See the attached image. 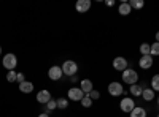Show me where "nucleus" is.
I'll list each match as a JSON object with an SVG mask.
<instances>
[{
	"label": "nucleus",
	"instance_id": "ddd939ff",
	"mask_svg": "<svg viewBox=\"0 0 159 117\" xmlns=\"http://www.w3.org/2000/svg\"><path fill=\"white\" fill-rule=\"evenodd\" d=\"M19 90H21L22 94H30L32 90H34V84L30 81H24V82L19 84Z\"/></svg>",
	"mask_w": 159,
	"mask_h": 117
},
{
	"label": "nucleus",
	"instance_id": "4468645a",
	"mask_svg": "<svg viewBox=\"0 0 159 117\" xmlns=\"http://www.w3.org/2000/svg\"><path fill=\"white\" fill-rule=\"evenodd\" d=\"M130 11H132V8H130V5L126 3V2H123L121 5H119V8H118V13H119L121 16H127V15H130Z\"/></svg>",
	"mask_w": 159,
	"mask_h": 117
},
{
	"label": "nucleus",
	"instance_id": "bb28decb",
	"mask_svg": "<svg viewBox=\"0 0 159 117\" xmlns=\"http://www.w3.org/2000/svg\"><path fill=\"white\" fill-rule=\"evenodd\" d=\"M16 81H18L19 84L25 81V79H24V74H22V73H18V76H16Z\"/></svg>",
	"mask_w": 159,
	"mask_h": 117
},
{
	"label": "nucleus",
	"instance_id": "c756f323",
	"mask_svg": "<svg viewBox=\"0 0 159 117\" xmlns=\"http://www.w3.org/2000/svg\"><path fill=\"white\" fill-rule=\"evenodd\" d=\"M156 43H159V32L156 33Z\"/></svg>",
	"mask_w": 159,
	"mask_h": 117
},
{
	"label": "nucleus",
	"instance_id": "cd10ccee",
	"mask_svg": "<svg viewBox=\"0 0 159 117\" xmlns=\"http://www.w3.org/2000/svg\"><path fill=\"white\" fill-rule=\"evenodd\" d=\"M115 5V0H107V6H113Z\"/></svg>",
	"mask_w": 159,
	"mask_h": 117
},
{
	"label": "nucleus",
	"instance_id": "39448f33",
	"mask_svg": "<svg viewBox=\"0 0 159 117\" xmlns=\"http://www.w3.org/2000/svg\"><path fill=\"white\" fill-rule=\"evenodd\" d=\"M119 108H121V111H124V112H132V109L135 108V101L132 100V98H129V97H126V98H123L121 101H119Z\"/></svg>",
	"mask_w": 159,
	"mask_h": 117
},
{
	"label": "nucleus",
	"instance_id": "f257e3e1",
	"mask_svg": "<svg viewBox=\"0 0 159 117\" xmlns=\"http://www.w3.org/2000/svg\"><path fill=\"white\" fill-rule=\"evenodd\" d=\"M123 81H124L126 84H129V86L137 84V81H139V74H137V71H135V70H132V68H126V70L123 71Z\"/></svg>",
	"mask_w": 159,
	"mask_h": 117
},
{
	"label": "nucleus",
	"instance_id": "c85d7f7f",
	"mask_svg": "<svg viewBox=\"0 0 159 117\" xmlns=\"http://www.w3.org/2000/svg\"><path fill=\"white\" fill-rule=\"evenodd\" d=\"M38 117H49V114H48V112H42Z\"/></svg>",
	"mask_w": 159,
	"mask_h": 117
},
{
	"label": "nucleus",
	"instance_id": "f3484780",
	"mask_svg": "<svg viewBox=\"0 0 159 117\" xmlns=\"http://www.w3.org/2000/svg\"><path fill=\"white\" fill-rule=\"evenodd\" d=\"M142 92H143V87H142V86H139V84L130 86V95H134V97H142Z\"/></svg>",
	"mask_w": 159,
	"mask_h": 117
},
{
	"label": "nucleus",
	"instance_id": "473e14b6",
	"mask_svg": "<svg viewBox=\"0 0 159 117\" xmlns=\"http://www.w3.org/2000/svg\"><path fill=\"white\" fill-rule=\"evenodd\" d=\"M157 117H159V114H157Z\"/></svg>",
	"mask_w": 159,
	"mask_h": 117
},
{
	"label": "nucleus",
	"instance_id": "dca6fc26",
	"mask_svg": "<svg viewBox=\"0 0 159 117\" xmlns=\"http://www.w3.org/2000/svg\"><path fill=\"white\" fill-rule=\"evenodd\" d=\"M130 117H147V111H145L142 106H135L130 112Z\"/></svg>",
	"mask_w": 159,
	"mask_h": 117
},
{
	"label": "nucleus",
	"instance_id": "5701e85b",
	"mask_svg": "<svg viewBox=\"0 0 159 117\" xmlns=\"http://www.w3.org/2000/svg\"><path fill=\"white\" fill-rule=\"evenodd\" d=\"M140 52H142V56H150V44L142 43L140 44Z\"/></svg>",
	"mask_w": 159,
	"mask_h": 117
},
{
	"label": "nucleus",
	"instance_id": "6ab92c4d",
	"mask_svg": "<svg viewBox=\"0 0 159 117\" xmlns=\"http://www.w3.org/2000/svg\"><path fill=\"white\" fill-rule=\"evenodd\" d=\"M150 56L151 57H156V56H159V43H153V44H150Z\"/></svg>",
	"mask_w": 159,
	"mask_h": 117
},
{
	"label": "nucleus",
	"instance_id": "f03ea898",
	"mask_svg": "<svg viewBox=\"0 0 159 117\" xmlns=\"http://www.w3.org/2000/svg\"><path fill=\"white\" fill-rule=\"evenodd\" d=\"M62 73L64 74H67V76H75L78 73V63L73 62V60H65L62 63Z\"/></svg>",
	"mask_w": 159,
	"mask_h": 117
},
{
	"label": "nucleus",
	"instance_id": "7ed1b4c3",
	"mask_svg": "<svg viewBox=\"0 0 159 117\" xmlns=\"http://www.w3.org/2000/svg\"><path fill=\"white\" fill-rule=\"evenodd\" d=\"M2 63H3V67H5L8 71H11V70H15V68H16V65H18V57H16L15 54L8 52V54L3 56Z\"/></svg>",
	"mask_w": 159,
	"mask_h": 117
},
{
	"label": "nucleus",
	"instance_id": "4be33fe9",
	"mask_svg": "<svg viewBox=\"0 0 159 117\" xmlns=\"http://www.w3.org/2000/svg\"><path fill=\"white\" fill-rule=\"evenodd\" d=\"M56 108H57V101L51 98V100L46 103V112H49V111H54Z\"/></svg>",
	"mask_w": 159,
	"mask_h": 117
},
{
	"label": "nucleus",
	"instance_id": "7c9ffc66",
	"mask_svg": "<svg viewBox=\"0 0 159 117\" xmlns=\"http://www.w3.org/2000/svg\"><path fill=\"white\" fill-rule=\"evenodd\" d=\"M0 56H2V46H0Z\"/></svg>",
	"mask_w": 159,
	"mask_h": 117
},
{
	"label": "nucleus",
	"instance_id": "a211bd4d",
	"mask_svg": "<svg viewBox=\"0 0 159 117\" xmlns=\"http://www.w3.org/2000/svg\"><path fill=\"white\" fill-rule=\"evenodd\" d=\"M129 5H130V8H134V10H142L145 6V2L143 0H130Z\"/></svg>",
	"mask_w": 159,
	"mask_h": 117
},
{
	"label": "nucleus",
	"instance_id": "f8f14e48",
	"mask_svg": "<svg viewBox=\"0 0 159 117\" xmlns=\"http://www.w3.org/2000/svg\"><path fill=\"white\" fill-rule=\"evenodd\" d=\"M91 0H78L76 2V5H75V8H76V11L78 13H86L89 8H91Z\"/></svg>",
	"mask_w": 159,
	"mask_h": 117
},
{
	"label": "nucleus",
	"instance_id": "423d86ee",
	"mask_svg": "<svg viewBox=\"0 0 159 117\" xmlns=\"http://www.w3.org/2000/svg\"><path fill=\"white\" fill-rule=\"evenodd\" d=\"M108 94H110L111 97H121V95L124 94V89H123V86L119 84V82H110V86H108Z\"/></svg>",
	"mask_w": 159,
	"mask_h": 117
},
{
	"label": "nucleus",
	"instance_id": "2f4dec72",
	"mask_svg": "<svg viewBox=\"0 0 159 117\" xmlns=\"http://www.w3.org/2000/svg\"><path fill=\"white\" fill-rule=\"evenodd\" d=\"M157 105H159V97H157Z\"/></svg>",
	"mask_w": 159,
	"mask_h": 117
},
{
	"label": "nucleus",
	"instance_id": "412c9836",
	"mask_svg": "<svg viewBox=\"0 0 159 117\" xmlns=\"http://www.w3.org/2000/svg\"><path fill=\"white\" fill-rule=\"evenodd\" d=\"M56 101H57V108L59 109H67V106H69L67 98H57Z\"/></svg>",
	"mask_w": 159,
	"mask_h": 117
},
{
	"label": "nucleus",
	"instance_id": "aec40b11",
	"mask_svg": "<svg viewBox=\"0 0 159 117\" xmlns=\"http://www.w3.org/2000/svg\"><path fill=\"white\" fill-rule=\"evenodd\" d=\"M151 89L154 92H159V74H154L151 77Z\"/></svg>",
	"mask_w": 159,
	"mask_h": 117
},
{
	"label": "nucleus",
	"instance_id": "1a4fd4ad",
	"mask_svg": "<svg viewBox=\"0 0 159 117\" xmlns=\"http://www.w3.org/2000/svg\"><path fill=\"white\" fill-rule=\"evenodd\" d=\"M139 67L142 70H150L153 67V57L151 56H142V59L139 60Z\"/></svg>",
	"mask_w": 159,
	"mask_h": 117
},
{
	"label": "nucleus",
	"instance_id": "393cba45",
	"mask_svg": "<svg viewBox=\"0 0 159 117\" xmlns=\"http://www.w3.org/2000/svg\"><path fill=\"white\" fill-rule=\"evenodd\" d=\"M80 103H81V105H83L84 108H91V106H92V100H91V97H89V95H84V98H83L81 101H80Z\"/></svg>",
	"mask_w": 159,
	"mask_h": 117
},
{
	"label": "nucleus",
	"instance_id": "9b49d317",
	"mask_svg": "<svg viewBox=\"0 0 159 117\" xmlns=\"http://www.w3.org/2000/svg\"><path fill=\"white\" fill-rule=\"evenodd\" d=\"M51 100V94H49V90H40V92L37 94V101L38 103H42V105H46V103Z\"/></svg>",
	"mask_w": 159,
	"mask_h": 117
},
{
	"label": "nucleus",
	"instance_id": "b1692460",
	"mask_svg": "<svg viewBox=\"0 0 159 117\" xmlns=\"http://www.w3.org/2000/svg\"><path fill=\"white\" fill-rule=\"evenodd\" d=\"M16 76H18V73H16L15 70L8 71V73H7V81H8V82H16Z\"/></svg>",
	"mask_w": 159,
	"mask_h": 117
},
{
	"label": "nucleus",
	"instance_id": "9d476101",
	"mask_svg": "<svg viewBox=\"0 0 159 117\" xmlns=\"http://www.w3.org/2000/svg\"><path fill=\"white\" fill-rule=\"evenodd\" d=\"M80 89L84 92V95H89L92 90H94V84H92L91 79H83L81 82H80Z\"/></svg>",
	"mask_w": 159,
	"mask_h": 117
},
{
	"label": "nucleus",
	"instance_id": "6e6552de",
	"mask_svg": "<svg viewBox=\"0 0 159 117\" xmlns=\"http://www.w3.org/2000/svg\"><path fill=\"white\" fill-rule=\"evenodd\" d=\"M113 68L118 70V71H124L126 68H129V67H127V60H126L124 57H116V59L113 60Z\"/></svg>",
	"mask_w": 159,
	"mask_h": 117
},
{
	"label": "nucleus",
	"instance_id": "a878e982",
	"mask_svg": "<svg viewBox=\"0 0 159 117\" xmlns=\"http://www.w3.org/2000/svg\"><path fill=\"white\" fill-rule=\"evenodd\" d=\"M89 97H91V100H99L100 98V94H99V90H92V92L89 94Z\"/></svg>",
	"mask_w": 159,
	"mask_h": 117
},
{
	"label": "nucleus",
	"instance_id": "0eeeda50",
	"mask_svg": "<svg viewBox=\"0 0 159 117\" xmlns=\"http://www.w3.org/2000/svg\"><path fill=\"white\" fill-rule=\"evenodd\" d=\"M62 76H64V73H62V68L61 67H56V65H54V67H51L48 70V77H49L51 81H59Z\"/></svg>",
	"mask_w": 159,
	"mask_h": 117
},
{
	"label": "nucleus",
	"instance_id": "20e7f679",
	"mask_svg": "<svg viewBox=\"0 0 159 117\" xmlns=\"http://www.w3.org/2000/svg\"><path fill=\"white\" fill-rule=\"evenodd\" d=\"M67 97H69V100H72V101H81V100L84 98V92H83L80 87H72V89H69Z\"/></svg>",
	"mask_w": 159,
	"mask_h": 117
},
{
	"label": "nucleus",
	"instance_id": "2eb2a0df",
	"mask_svg": "<svg viewBox=\"0 0 159 117\" xmlns=\"http://www.w3.org/2000/svg\"><path fill=\"white\" fill-rule=\"evenodd\" d=\"M154 95H156V92H154L153 89H143V92H142L143 100H147V101H153L154 100Z\"/></svg>",
	"mask_w": 159,
	"mask_h": 117
}]
</instances>
